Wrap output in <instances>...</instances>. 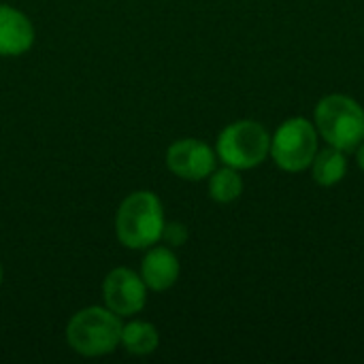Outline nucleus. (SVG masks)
I'll return each instance as SVG.
<instances>
[{"instance_id":"nucleus-7","label":"nucleus","mask_w":364,"mask_h":364,"mask_svg":"<svg viewBox=\"0 0 364 364\" xmlns=\"http://www.w3.org/2000/svg\"><path fill=\"white\" fill-rule=\"evenodd\" d=\"M218 154L200 139H179L166 149V166L186 181H203L215 171Z\"/></svg>"},{"instance_id":"nucleus-1","label":"nucleus","mask_w":364,"mask_h":364,"mask_svg":"<svg viewBox=\"0 0 364 364\" xmlns=\"http://www.w3.org/2000/svg\"><path fill=\"white\" fill-rule=\"evenodd\" d=\"M164 224L162 200L149 190L128 194L115 213V235L128 250H149L162 241Z\"/></svg>"},{"instance_id":"nucleus-8","label":"nucleus","mask_w":364,"mask_h":364,"mask_svg":"<svg viewBox=\"0 0 364 364\" xmlns=\"http://www.w3.org/2000/svg\"><path fill=\"white\" fill-rule=\"evenodd\" d=\"M34 45V26L26 13L11 4H0V55L15 58Z\"/></svg>"},{"instance_id":"nucleus-2","label":"nucleus","mask_w":364,"mask_h":364,"mask_svg":"<svg viewBox=\"0 0 364 364\" xmlns=\"http://www.w3.org/2000/svg\"><path fill=\"white\" fill-rule=\"evenodd\" d=\"M318 134L341 151H356L364 141V109L358 100L346 94L324 96L314 111Z\"/></svg>"},{"instance_id":"nucleus-10","label":"nucleus","mask_w":364,"mask_h":364,"mask_svg":"<svg viewBox=\"0 0 364 364\" xmlns=\"http://www.w3.org/2000/svg\"><path fill=\"white\" fill-rule=\"evenodd\" d=\"M311 177L318 186L322 188H333L337 183L343 181V177L348 175V158L346 151L337 149V147H326V149H318L314 162H311Z\"/></svg>"},{"instance_id":"nucleus-3","label":"nucleus","mask_w":364,"mask_h":364,"mask_svg":"<svg viewBox=\"0 0 364 364\" xmlns=\"http://www.w3.org/2000/svg\"><path fill=\"white\" fill-rule=\"evenodd\" d=\"M122 326V318L109 307H85L70 318L66 326V341L81 356H107L119 346Z\"/></svg>"},{"instance_id":"nucleus-14","label":"nucleus","mask_w":364,"mask_h":364,"mask_svg":"<svg viewBox=\"0 0 364 364\" xmlns=\"http://www.w3.org/2000/svg\"><path fill=\"white\" fill-rule=\"evenodd\" d=\"M356 162H358V166L364 171V141L356 147Z\"/></svg>"},{"instance_id":"nucleus-4","label":"nucleus","mask_w":364,"mask_h":364,"mask_svg":"<svg viewBox=\"0 0 364 364\" xmlns=\"http://www.w3.org/2000/svg\"><path fill=\"white\" fill-rule=\"evenodd\" d=\"M271 151L269 130L254 119H239L228 124L215 143L218 158L237 171H250L260 166Z\"/></svg>"},{"instance_id":"nucleus-9","label":"nucleus","mask_w":364,"mask_h":364,"mask_svg":"<svg viewBox=\"0 0 364 364\" xmlns=\"http://www.w3.org/2000/svg\"><path fill=\"white\" fill-rule=\"evenodd\" d=\"M181 267L179 258L171 247H149L141 262V277L147 286V290L154 292H164L173 288L179 279Z\"/></svg>"},{"instance_id":"nucleus-6","label":"nucleus","mask_w":364,"mask_h":364,"mask_svg":"<svg viewBox=\"0 0 364 364\" xmlns=\"http://www.w3.org/2000/svg\"><path fill=\"white\" fill-rule=\"evenodd\" d=\"M105 307H109L119 318H130L139 314L147 303V286L141 275L132 269H113L102 282Z\"/></svg>"},{"instance_id":"nucleus-15","label":"nucleus","mask_w":364,"mask_h":364,"mask_svg":"<svg viewBox=\"0 0 364 364\" xmlns=\"http://www.w3.org/2000/svg\"><path fill=\"white\" fill-rule=\"evenodd\" d=\"M2 279H4V271H2V264H0V286H2Z\"/></svg>"},{"instance_id":"nucleus-12","label":"nucleus","mask_w":364,"mask_h":364,"mask_svg":"<svg viewBox=\"0 0 364 364\" xmlns=\"http://www.w3.org/2000/svg\"><path fill=\"white\" fill-rule=\"evenodd\" d=\"M207 179H209V196L220 205L235 203L243 194V177L232 166L224 164L222 168H215Z\"/></svg>"},{"instance_id":"nucleus-13","label":"nucleus","mask_w":364,"mask_h":364,"mask_svg":"<svg viewBox=\"0 0 364 364\" xmlns=\"http://www.w3.org/2000/svg\"><path fill=\"white\" fill-rule=\"evenodd\" d=\"M162 241H166L168 247H179L188 241V228L181 222H166L162 230Z\"/></svg>"},{"instance_id":"nucleus-5","label":"nucleus","mask_w":364,"mask_h":364,"mask_svg":"<svg viewBox=\"0 0 364 364\" xmlns=\"http://www.w3.org/2000/svg\"><path fill=\"white\" fill-rule=\"evenodd\" d=\"M318 130L307 117H290L271 136L269 156L286 173H301L311 166L318 154Z\"/></svg>"},{"instance_id":"nucleus-11","label":"nucleus","mask_w":364,"mask_h":364,"mask_svg":"<svg viewBox=\"0 0 364 364\" xmlns=\"http://www.w3.org/2000/svg\"><path fill=\"white\" fill-rule=\"evenodd\" d=\"M119 343L126 348L128 354L147 356V354H154L158 350L160 337H158V331L154 324L136 320V322L122 326V341Z\"/></svg>"}]
</instances>
